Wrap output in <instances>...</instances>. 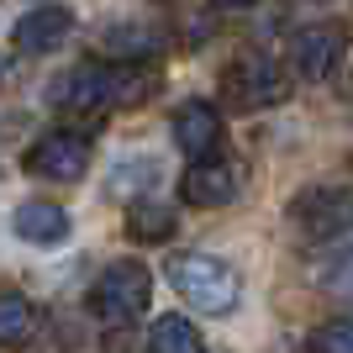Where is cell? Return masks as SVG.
I'll return each instance as SVG.
<instances>
[{
  "instance_id": "6da1fadb",
  "label": "cell",
  "mask_w": 353,
  "mask_h": 353,
  "mask_svg": "<svg viewBox=\"0 0 353 353\" xmlns=\"http://www.w3.org/2000/svg\"><path fill=\"white\" fill-rule=\"evenodd\" d=\"M153 95V74L137 63H117V69H74L53 85V105L69 111H137Z\"/></svg>"
},
{
  "instance_id": "8fae6325",
  "label": "cell",
  "mask_w": 353,
  "mask_h": 353,
  "mask_svg": "<svg viewBox=\"0 0 353 353\" xmlns=\"http://www.w3.org/2000/svg\"><path fill=\"white\" fill-rule=\"evenodd\" d=\"M11 232L21 243H32V248H59V243H69L74 221L59 201H21L11 211Z\"/></svg>"
},
{
  "instance_id": "52a82bcc",
  "label": "cell",
  "mask_w": 353,
  "mask_h": 353,
  "mask_svg": "<svg viewBox=\"0 0 353 353\" xmlns=\"http://www.w3.org/2000/svg\"><path fill=\"white\" fill-rule=\"evenodd\" d=\"M343 59H348V27L343 21H316L290 43V69L301 79H311V85L332 79L343 69Z\"/></svg>"
},
{
  "instance_id": "2e32d148",
  "label": "cell",
  "mask_w": 353,
  "mask_h": 353,
  "mask_svg": "<svg viewBox=\"0 0 353 353\" xmlns=\"http://www.w3.org/2000/svg\"><path fill=\"white\" fill-rule=\"evenodd\" d=\"M316 285H322V295H332L338 306H353V243L316 269Z\"/></svg>"
},
{
  "instance_id": "5b68a950",
  "label": "cell",
  "mask_w": 353,
  "mask_h": 353,
  "mask_svg": "<svg viewBox=\"0 0 353 353\" xmlns=\"http://www.w3.org/2000/svg\"><path fill=\"white\" fill-rule=\"evenodd\" d=\"M21 163H27V174L48 179V185H74V179L90 174V137L69 132V127H53V132L27 143Z\"/></svg>"
},
{
  "instance_id": "4fadbf2b",
  "label": "cell",
  "mask_w": 353,
  "mask_h": 353,
  "mask_svg": "<svg viewBox=\"0 0 353 353\" xmlns=\"http://www.w3.org/2000/svg\"><path fill=\"white\" fill-rule=\"evenodd\" d=\"M101 48L111 53V63H148L153 53H163V32L143 21H121V27H105Z\"/></svg>"
},
{
  "instance_id": "277c9868",
  "label": "cell",
  "mask_w": 353,
  "mask_h": 353,
  "mask_svg": "<svg viewBox=\"0 0 353 353\" xmlns=\"http://www.w3.org/2000/svg\"><path fill=\"white\" fill-rule=\"evenodd\" d=\"M290 221L306 243H338L353 232V195L338 185H311L290 201Z\"/></svg>"
},
{
  "instance_id": "e0dca14e",
  "label": "cell",
  "mask_w": 353,
  "mask_h": 353,
  "mask_svg": "<svg viewBox=\"0 0 353 353\" xmlns=\"http://www.w3.org/2000/svg\"><path fill=\"white\" fill-rule=\"evenodd\" d=\"M311 353H353V316H332L306 338Z\"/></svg>"
},
{
  "instance_id": "5bb4252c",
  "label": "cell",
  "mask_w": 353,
  "mask_h": 353,
  "mask_svg": "<svg viewBox=\"0 0 353 353\" xmlns=\"http://www.w3.org/2000/svg\"><path fill=\"white\" fill-rule=\"evenodd\" d=\"M37 327H43V316H37V306L27 295L0 290V348H27L37 338Z\"/></svg>"
},
{
  "instance_id": "9a60e30c",
  "label": "cell",
  "mask_w": 353,
  "mask_h": 353,
  "mask_svg": "<svg viewBox=\"0 0 353 353\" xmlns=\"http://www.w3.org/2000/svg\"><path fill=\"white\" fill-rule=\"evenodd\" d=\"M148 353H206V343H201V327H195L190 316L169 311V316H153Z\"/></svg>"
},
{
  "instance_id": "8992f818",
  "label": "cell",
  "mask_w": 353,
  "mask_h": 353,
  "mask_svg": "<svg viewBox=\"0 0 353 353\" xmlns=\"http://www.w3.org/2000/svg\"><path fill=\"white\" fill-rule=\"evenodd\" d=\"M290 95V79H285L280 63H269L264 53H243V59L227 69V101L237 111H269Z\"/></svg>"
},
{
  "instance_id": "3957f363",
  "label": "cell",
  "mask_w": 353,
  "mask_h": 353,
  "mask_svg": "<svg viewBox=\"0 0 353 353\" xmlns=\"http://www.w3.org/2000/svg\"><path fill=\"white\" fill-rule=\"evenodd\" d=\"M148 306H153V274H148L137 259H117V264H105L101 280H95V290H90V311H95L105 327L143 322Z\"/></svg>"
},
{
  "instance_id": "ba28073f",
  "label": "cell",
  "mask_w": 353,
  "mask_h": 353,
  "mask_svg": "<svg viewBox=\"0 0 353 353\" xmlns=\"http://www.w3.org/2000/svg\"><path fill=\"white\" fill-rule=\"evenodd\" d=\"M169 137H174V148L190 163H201V159H216L221 153L227 127H221V111L211 101H185L174 111V121H169Z\"/></svg>"
},
{
  "instance_id": "30bf717a",
  "label": "cell",
  "mask_w": 353,
  "mask_h": 353,
  "mask_svg": "<svg viewBox=\"0 0 353 353\" xmlns=\"http://www.w3.org/2000/svg\"><path fill=\"white\" fill-rule=\"evenodd\" d=\"M74 11L69 6H32L21 21L11 27V43L21 48V53H53V48H63L74 37Z\"/></svg>"
},
{
  "instance_id": "9c48e42d",
  "label": "cell",
  "mask_w": 353,
  "mask_h": 353,
  "mask_svg": "<svg viewBox=\"0 0 353 353\" xmlns=\"http://www.w3.org/2000/svg\"><path fill=\"white\" fill-rule=\"evenodd\" d=\"M237 185H243V174H237L227 159H201V163L185 169L179 195H185V206L216 211V206H227V201H237Z\"/></svg>"
},
{
  "instance_id": "ac0fdd59",
  "label": "cell",
  "mask_w": 353,
  "mask_h": 353,
  "mask_svg": "<svg viewBox=\"0 0 353 353\" xmlns=\"http://www.w3.org/2000/svg\"><path fill=\"white\" fill-rule=\"evenodd\" d=\"M248 6H259V0H211V11H248Z\"/></svg>"
},
{
  "instance_id": "7c38bea8",
  "label": "cell",
  "mask_w": 353,
  "mask_h": 353,
  "mask_svg": "<svg viewBox=\"0 0 353 353\" xmlns=\"http://www.w3.org/2000/svg\"><path fill=\"white\" fill-rule=\"evenodd\" d=\"M179 227L174 206L159 201V195H132V206H127V237L132 243H169Z\"/></svg>"
},
{
  "instance_id": "d6986e66",
  "label": "cell",
  "mask_w": 353,
  "mask_h": 353,
  "mask_svg": "<svg viewBox=\"0 0 353 353\" xmlns=\"http://www.w3.org/2000/svg\"><path fill=\"white\" fill-rule=\"evenodd\" d=\"M0 79H6V63H0Z\"/></svg>"
},
{
  "instance_id": "7a4b0ae2",
  "label": "cell",
  "mask_w": 353,
  "mask_h": 353,
  "mask_svg": "<svg viewBox=\"0 0 353 353\" xmlns=\"http://www.w3.org/2000/svg\"><path fill=\"white\" fill-rule=\"evenodd\" d=\"M163 280L174 285L195 311H206V316H227V311L237 306V295H243L237 269L221 264L216 253H174V259L163 264Z\"/></svg>"
}]
</instances>
